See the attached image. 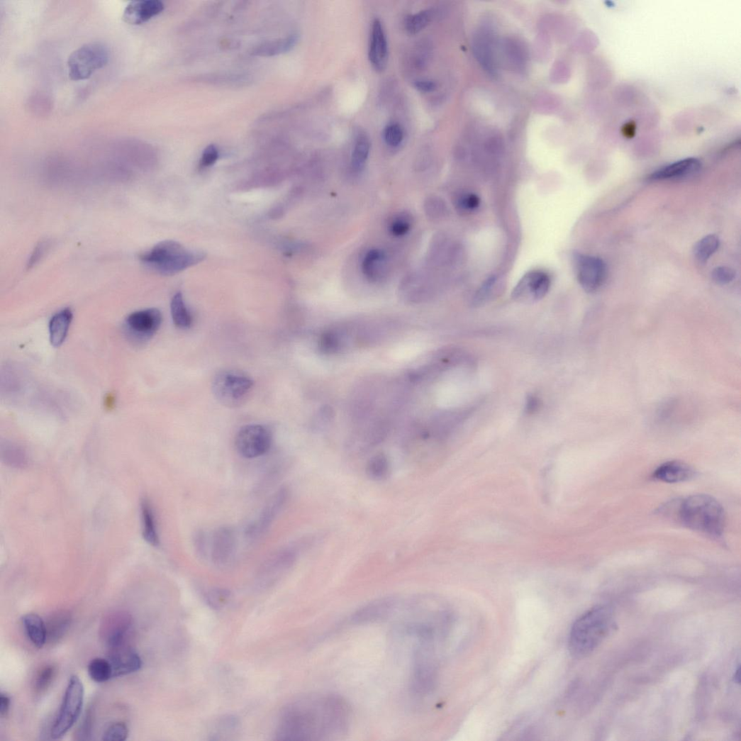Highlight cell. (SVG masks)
Listing matches in <instances>:
<instances>
[{
    "mask_svg": "<svg viewBox=\"0 0 741 741\" xmlns=\"http://www.w3.org/2000/svg\"><path fill=\"white\" fill-rule=\"evenodd\" d=\"M350 721L351 710L342 697L325 693L308 695L289 708L285 735L292 740H333L347 732Z\"/></svg>",
    "mask_w": 741,
    "mask_h": 741,
    "instance_id": "6da1fadb",
    "label": "cell"
},
{
    "mask_svg": "<svg viewBox=\"0 0 741 741\" xmlns=\"http://www.w3.org/2000/svg\"><path fill=\"white\" fill-rule=\"evenodd\" d=\"M317 540L318 538L313 536L277 550L264 561L259 572L260 577L270 581L284 574L294 566L302 550Z\"/></svg>",
    "mask_w": 741,
    "mask_h": 741,
    "instance_id": "ba28073f",
    "label": "cell"
},
{
    "mask_svg": "<svg viewBox=\"0 0 741 741\" xmlns=\"http://www.w3.org/2000/svg\"><path fill=\"white\" fill-rule=\"evenodd\" d=\"M273 436L271 430L262 425H250L243 427L237 433L235 440L238 452L247 459H254L267 454L272 445Z\"/></svg>",
    "mask_w": 741,
    "mask_h": 741,
    "instance_id": "30bf717a",
    "label": "cell"
},
{
    "mask_svg": "<svg viewBox=\"0 0 741 741\" xmlns=\"http://www.w3.org/2000/svg\"><path fill=\"white\" fill-rule=\"evenodd\" d=\"M129 730L123 722H117L111 725L102 735L104 741H124L128 738Z\"/></svg>",
    "mask_w": 741,
    "mask_h": 741,
    "instance_id": "8d00e7d4",
    "label": "cell"
},
{
    "mask_svg": "<svg viewBox=\"0 0 741 741\" xmlns=\"http://www.w3.org/2000/svg\"><path fill=\"white\" fill-rule=\"evenodd\" d=\"M56 674L55 667L48 665L43 668L37 676L34 682V691L38 695H41L51 686Z\"/></svg>",
    "mask_w": 741,
    "mask_h": 741,
    "instance_id": "836d02e7",
    "label": "cell"
},
{
    "mask_svg": "<svg viewBox=\"0 0 741 741\" xmlns=\"http://www.w3.org/2000/svg\"><path fill=\"white\" fill-rule=\"evenodd\" d=\"M11 698L6 693H0V715L2 718L6 717L11 709Z\"/></svg>",
    "mask_w": 741,
    "mask_h": 741,
    "instance_id": "bcb514c9",
    "label": "cell"
},
{
    "mask_svg": "<svg viewBox=\"0 0 741 741\" xmlns=\"http://www.w3.org/2000/svg\"><path fill=\"white\" fill-rule=\"evenodd\" d=\"M384 139L386 144L391 147H399L403 140L404 131L398 123L388 125L384 130Z\"/></svg>",
    "mask_w": 741,
    "mask_h": 741,
    "instance_id": "74e56055",
    "label": "cell"
},
{
    "mask_svg": "<svg viewBox=\"0 0 741 741\" xmlns=\"http://www.w3.org/2000/svg\"><path fill=\"white\" fill-rule=\"evenodd\" d=\"M577 279L588 293H593L603 285L607 275L606 264L601 258L576 254L574 257Z\"/></svg>",
    "mask_w": 741,
    "mask_h": 741,
    "instance_id": "7c38bea8",
    "label": "cell"
},
{
    "mask_svg": "<svg viewBox=\"0 0 741 741\" xmlns=\"http://www.w3.org/2000/svg\"><path fill=\"white\" fill-rule=\"evenodd\" d=\"M713 280L719 285L730 284L735 277V272L731 268L727 267H719L715 268L712 274Z\"/></svg>",
    "mask_w": 741,
    "mask_h": 741,
    "instance_id": "b9f144b4",
    "label": "cell"
},
{
    "mask_svg": "<svg viewBox=\"0 0 741 741\" xmlns=\"http://www.w3.org/2000/svg\"><path fill=\"white\" fill-rule=\"evenodd\" d=\"M94 713L91 708L87 711L81 725L78 728L75 738L79 740H88L91 739L94 729Z\"/></svg>",
    "mask_w": 741,
    "mask_h": 741,
    "instance_id": "f35d334b",
    "label": "cell"
},
{
    "mask_svg": "<svg viewBox=\"0 0 741 741\" xmlns=\"http://www.w3.org/2000/svg\"><path fill=\"white\" fill-rule=\"evenodd\" d=\"M496 282V277H491L485 281L474 297V302L477 306L485 303L492 296L493 289L495 287Z\"/></svg>",
    "mask_w": 741,
    "mask_h": 741,
    "instance_id": "ab89813d",
    "label": "cell"
},
{
    "mask_svg": "<svg viewBox=\"0 0 741 741\" xmlns=\"http://www.w3.org/2000/svg\"><path fill=\"white\" fill-rule=\"evenodd\" d=\"M132 625L131 616L125 612H116L104 618L101 637L108 650L127 645Z\"/></svg>",
    "mask_w": 741,
    "mask_h": 741,
    "instance_id": "5bb4252c",
    "label": "cell"
},
{
    "mask_svg": "<svg viewBox=\"0 0 741 741\" xmlns=\"http://www.w3.org/2000/svg\"><path fill=\"white\" fill-rule=\"evenodd\" d=\"M694 470L688 464L677 461L663 464L654 472V477L667 483L686 481L694 476Z\"/></svg>",
    "mask_w": 741,
    "mask_h": 741,
    "instance_id": "7402d4cb",
    "label": "cell"
},
{
    "mask_svg": "<svg viewBox=\"0 0 741 741\" xmlns=\"http://www.w3.org/2000/svg\"><path fill=\"white\" fill-rule=\"evenodd\" d=\"M162 323V313L157 308L140 310L127 317L124 331L130 342L137 345L145 344L155 335Z\"/></svg>",
    "mask_w": 741,
    "mask_h": 741,
    "instance_id": "9c48e42d",
    "label": "cell"
},
{
    "mask_svg": "<svg viewBox=\"0 0 741 741\" xmlns=\"http://www.w3.org/2000/svg\"><path fill=\"white\" fill-rule=\"evenodd\" d=\"M551 285L550 278L542 271L528 272L519 280L512 292V298L522 303L540 301L546 296Z\"/></svg>",
    "mask_w": 741,
    "mask_h": 741,
    "instance_id": "4fadbf2b",
    "label": "cell"
},
{
    "mask_svg": "<svg viewBox=\"0 0 741 741\" xmlns=\"http://www.w3.org/2000/svg\"><path fill=\"white\" fill-rule=\"evenodd\" d=\"M401 605L399 598L388 596L377 599L359 610L351 618L352 623L365 624L385 620L396 613Z\"/></svg>",
    "mask_w": 741,
    "mask_h": 741,
    "instance_id": "2e32d148",
    "label": "cell"
},
{
    "mask_svg": "<svg viewBox=\"0 0 741 741\" xmlns=\"http://www.w3.org/2000/svg\"><path fill=\"white\" fill-rule=\"evenodd\" d=\"M412 228L411 217L407 213L396 216L389 224L390 233L395 237H403L407 235Z\"/></svg>",
    "mask_w": 741,
    "mask_h": 741,
    "instance_id": "d590c367",
    "label": "cell"
},
{
    "mask_svg": "<svg viewBox=\"0 0 741 741\" xmlns=\"http://www.w3.org/2000/svg\"><path fill=\"white\" fill-rule=\"evenodd\" d=\"M392 465L387 455L379 452L369 458L366 465L367 477L375 481H383L391 477Z\"/></svg>",
    "mask_w": 741,
    "mask_h": 741,
    "instance_id": "4316f807",
    "label": "cell"
},
{
    "mask_svg": "<svg viewBox=\"0 0 741 741\" xmlns=\"http://www.w3.org/2000/svg\"><path fill=\"white\" fill-rule=\"evenodd\" d=\"M679 513L682 522L693 530L713 537H720L724 531V510L720 503L710 496L689 497L683 502Z\"/></svg>",
    "mask_w": 741,
    "mask_h": 741,
    "instance_id": "3957f363",
    "label": "cell"
},
{
    "mask_svg": "<svg viewBox=\"0 0 741 741\" xmlns=\"http://www.w3.org/2000/svg\"><path fill=\"white\" fill-rule=\"evenodd\" d=\"M237 547L235 533L230 526L217 529L211 540L210 554L213 562L218 567H225L234 558Z\"/></svg>",
    "mask_w": 741,
    "mask_h": 741,
    "instance_id": "9a60e30c",
    "label": "cell"
},
{
    "mask_svg": "<svg viewBox=\"0 0 741 741\" xmlns=\"http://www.w3.org/2000/svg\"><path fill=\"white\" fill-rule=\"evenodd\" d=\"M296 38L291 37L288 39L274 41L264 44L255 50L257 55L270 56L285 52L291 50L296 43Z\"/></svg>",
    "mask_w": 741,
    "mask_h": 741,
    "instance_id": "1f68e13d",
    "label": "cell"
},
{
    "mask_svg": "<svg viewBox=\"0 0 741 741\" xmlns=\"http://www.w3.org/2000/svg\"><path fill=\"white\" fill-rule=\"evenodd\" d=\"M72 320L73 312L69 308L60 311L52 316L49 329L50 342L54 347H60L62 345Z\"/></svg>",
    "mask_w": 741,
    "mask_h": 741,
    "instance_id": "cb8c5ba5",
    "label": "cell"
},
{
    "mask_svg": "<svg viewBox=\"0 0 741 741\" xmlns=\"http://www.w3.org/2000/svg\"><path fill=\"white\" fill-rule=\"evenodd\" d=\"M362 271L369 281H381L388 272V257L386 252L379 249L368 251L362 262Z\"/></svg>",
    "mask_w": 741,
    "mask_h": 741,
    "instance_id": "44dd1931",
    "label": "cell"
},
{
    "mask_svg": "<svg viewBox=\"0 0 741 741\" xmlns=\"http://www.w3.org/2000/svg\"><path fill=\"white\" fill-rule=\"evenodd\" d=\"M203 532H199L194 538L195 548L200 557H204L207 554V540Z\"/></svg>",
    "mask_w": 741,
    "mask_h": 741,
    "instance_id": "f6af8a7d",
    "label": "cell"
},
{
    "mask_svg": "<svg viewBox=\"0 0 741 741\" xmlns=\"http://www.w3.org/2000/svg\"><path fill=\"white\" fill-rule=\"evenodd\" d=\"M371 143L365 133L358 134L351 157V166L357 172L362 170L369 159Z\"/></svg>",
    "mask_w": 741,
    "mask_h": 741,
    "instance_id": "f1b7e54d",
    "label": "cell"
},
{
    "mask_svg": "<svg viewBox=\"0 0 741 741\" xmlns=\"http://www.w3.org/2000/svg\"><path fill=\"white\" fill-rule=\"evenodd\" d=\"M174 325L179 329H189L192 325V316L189 311L182 293L176 294L170 304Z\"/></svg>",
    "mask_w": 741,
    "mask_h": 741,
    "instance_id": "83f0119b",
    "label": "cell"
},
{
    "mask_svg": "<svg viewBox=\"0 0 741 741\" xmlns=\"http://www.w3.org/2000/svg\"><path fill=\"white\" fill-rule=\"evenodd\" d=\"M205 255L190 252L178 242L164 240L140 256L146 267L163 275L179 273L201 262Z\"/></svg>",
    "mask_w": 741,
    "mask_h": 741,
    "instance_id": "277c9868",
    "label": "cell"
},
{
    "mask_svg": "<svg viewBox=\"0 0 741 741\" xmlns=\"http://www.w3.org/2000/svg\"><path fill=\"white\" fill-rule=\"evenodd\" d=\"M414 87L418 91L422 93H429L433 91L436 89V84L433 81L420 80L416 82Z\"/></svg>",
    "mask_w": 741,
    "mask_h": 741,
    "instance_id": "7dc6e473",
    "label": "cell"
},
{
    "mask_svg": "<svg viewBox=\"0 0 741 741\" xmlns=\"http://www.w3.org/2000/svg\"><path fill=\"white\" fill-rule=\"evenodd\" d=\"M255 381L248 374L237 369L219 372L211 383L216 399L223 406L237 408L248 400L253 391Z\"/></svg>",
    "mask_w": 741,
    "mask_h": 741,
    "instance_id": "5b68a950",
    "label": "cell"
},
{
    "mask_svg": "<svg viewBox=\"0 0 741 741\" xmlns=\"http://www.w3.org/2000/svg\"><path fill=\"white\" fill-rule=\"evenodd\" d=\"M84 703V687L77 676L70 677L61 708L51 728L52 739H60L72 729L79 719Z\"/></svg>",
    "mask_w": 741,
    "mask_h": 741,
    "instance_id": "8992f818",
    "label": "cell"
},
{
    "mask_svg": "<svg viewBox=\"0 0 741 741\" xmlns=\"http://www.w3.org/2000/svg\"><path fill=\"white\" fill-rule=\"evenodd\" d=\"M614 628V614L608 606H596L582 615L571 630L569 648L575 658L591 654Z\"/></svg>",
    "mask_w": 741,
    "mask_h": 741,
    "instance_id": "7a4b0ae2",
    "label": "cell"
},
{
    "mask_svg": "<svg viewBox=\"0 0 741 741\" xmlns=\"http://www.w3.org/2000/svg\"><path fill=\"white\" fill-rule=\"evenodd\" d=\"M637 125L633 121H629L623 125L621 128L623 135L626 138H632L636 135Z\"/></svg>",
    "mask_w": 741,
    "mask_h": 741,
    "instance_id": "681fc988",
    "label": "cell"
},
{
    "mask_svg": "<svg viewBox=\"0 0 741 741\" xmlns=\"http://www.w3.org/2000/svg\"><path fill=\"white\" fill-rule=\"evenodd\" d=\"M2 458L6 464L15 468H24L28 459L24 452L17 447H7L2 452Z\"/></svg>",
    "mask_w": 741,
    "mask_h": 741,
    "instance_id": "e575fe53",
    "label": "cell"
},
{
    "mask_svg": "<svg viewBox=\"0 0 741 741\" xmlns=\"http://www.w3.org/2000/svg\"><path fill=\"white\" fill-rule=\"evenodd\" d=\"M108 659L112 666L113 679L136 673L143 667V660L128 645L109 650Z\"/></svg>",
    "mask_w": 741,
    "mask_h": 741,
    "instance_id": "e0dca14e",
    "label": "cell"
},
{
    "mask_svg": "<svg viewBox=\"0 0 741 741\" xmlns=\"http://www.w3.org/2000/svg\"><path fill=\"white\" fill-rule=\"evenodd\" d=\"M46 246L47 245L45 243H40V245H38L36 250H34L30 258L29 262L28 264L29 267L36 264L40 260V258L43 257L46 250Z\"/></svg>",
    "mask_w": 741,
    "mask_h": 741,
    "instance_id": "c3c4849f",
    "label": "cell"
},
{
    "mask_svg": "<svg viewBox=\"0 0 741 741\" xmlns=\"http://www.w3.org/2000/svg\"><path fill=\"white\" fill-rule=\"evenodd\" d=\"M219 157L218 150L215 145L208 146L204 151L201 165L203 167H209L214 165Z\"/></svg>",
    "mask_w": 741,
    "mask_h": 741,
    "instance_id": "ee69618b",
    "label": "cell"
},
{
    "mask_svg": "<svg viewBox=\"0 0 741 741\" xmlns=\"http://www.w3.org/2000/svg\"><path fill=\"white\" fill-rule=\"evenodd\" d=\"M143 518V535L145 540L152 547H159L160 543L155 511L150 502L145 499L140 505Z\"/></svg>",
    "mask_w": 741,
    "mask_h": 741,
    "instance_id": "484cf974",
    "label": "cell"
},
{
    "mask_svg": "<svg viewBox=\"0 0 741 741\" xmlns=\"http://www.w3.org/2000/svg\"><path fill=\"white\" fill-rule=\"evenodd\" d=\"M290 497L289 489L282 487L269 499L257 518L252 520L245 529V536L251 541H256L264 536L277 517L284 510Z\"/></svg>",
    "mask_w": 741,
    "mask_h": 741,
    "instance_id": "8fae6325",
    "label": "cell"
},
{
    "mask_svg": "<svg viewBox=\"0 0 741 741\" xmlns=\"http://www.w3.org/2000/svg\"><path fill=\"white\" fill-rule=\"evenodd\" d=\"M88 673L91 679L98 684L108 682L113 679L112 666L108 658L92 659L88 666Z\"/></svg>",
    "mask_w": 741,
    "mask_h": 741,
    "instance_id": "f546056e",
    "label": "cell"
},
{
    "mask_svg": "<svg viewBox=\"0 0 741 741\" xmlns=\"http://www.w3.org/2000/svg\"><path fill=\"white\" fill-rule=\"evenodd\" d=\"M540 406V400L533 396H529L527 399L526 403V411L528 413H535L537 411Z\"/></svg>",
    "mask_w": 741,
    "mask_h": 741,
    "instance_id": "f907efd6",
    "label": "cell"
},
{
    "mask_svg": "<svg viewBox=\"0 0 741 741\" xmlns=\"http://www.w3.org/2000/svg\"><path fill=\"white\" fill-rule=\"evenodd\" d=\"M457 206L462 210L473 211L477 208L480 205L479 198L473 194H469L461 196L457 201Z\"/></svg>",
    "mask_w": 741,
    "mask_h": 741,
    "instance_id": "7bdbcfd3",
    "label": "cell"
},
{
    "mask_svg": "<svg viewBox=\"0 0 741 741\" xmlns=\"http://www.w3.org/2000/svg\"><path fill=\"white\" fill-rule=\"evenodd\" d=\"M701 166L698 159L686 158L662 167L652 173L650 179L657 182L684 178L697 172Z\"/></svg>",
    "mask_w": 741,
    "mask_h": 741,
    "instance_id": "ffe728a7",
    "label": "cell"
},
{
    "mask_svg": "<svg viewBox=\"0 0 741 741\" xmlns=\"http://www.w3.org/2000/svg\"><path fill=\"white\" fill-rule=\"evenodd\" d=\"M432 18V12L428 10L411 15L406 20V29L410 34H416L429 25Z\"/></svg>",
    "mask_w": 741,
    "mask_h": 741,
    "instance_id": "d6a6232c",
    "label": "cell"
},
{
    "mask_svg": "<svg viewBox=\"0 0 741 741\" xmlns=\"http://www.w3.org/2000/svg\"><path fill=\"white\" fill-rule=\"evenodd\" d=\"M369 58L373 67L382 72L388 62V45L385 32L379 19L372 23Z\"/></svg>",
    "mask_w": 741,
    "mask_h": 741,
    "instance_id": "d6986e66",
    "label": "cell"
},
{
    "mask_svg": "<svg viewBox=\"0 0 741 741\" xmlns=\"http://www.w3.org/2000/svg\"><path fill=\"white\" fill-rule=\"evenodd\" d=\"M110 52L104 43H87L74 50L68 57L69 77L74 81L89 79L97 69L109 61Z\"/></svg>",
    "mask_w": 741,
    "mask_h": 741,
    "instance_id": "52a82bcc",
    "label": "cell"
},
{
    "mask_svg": "<svg viewBox=\"0 0 741 741\" xmlns=\"http://www.w3.org/2000/svg\"><path fill=\"white\" fill-rule=\"evenodd\" d=\"M72 623V616L65 611L53 613L46 623L48 642L56 644L65 636Z\"/></svg>",
    "mask_w": 741,
    "mask_h": 741,
    "instance_id": "d4e9b609",
    "label": "cell"
},
{
    "mask_svg": "<svg viewBox=\"0 0 741 741\" xmlns=\"http://www.w3.org/2000/svg\"><path fill=\"white\" fill-rule=\"evenodd\" d=\"M28 640L37 648L42 649L48 643L46 623L38 614L29 613L22 618Z\"/></svg>",
    "mask_w": 741,
    "mask_h": 741,
    "instance_id": "603a6c76",
    "label": "cell"
},
{
    "mask_svg": "<svg viewBox=\"0 0 741 741\" xmlns=\"http://www.w3.org/2000/svg\"><path fill=\"white\" fill-rule=\"evenodd\" d=\"M720 240L715 235H709L701 239L694 246L693 254L701 263L707 262L719 248Z\"/></svg>",
    "mask_w": 741,
    "mask_h": 741,
    "instance_id": "4dcf8cb0",
    "label": "cell"
},
{
    "mask_svg": "<svg viewBox=\"0 0 741 741\" xmlns=\"http://www.w3.org/2000/svg\"><path fill=\"white\" fill-rule=\"evenodd\" d=\"M425 211L428 217L430 218H440L444 216L445 205L441 199L432 197L430 198L425 204Z\"/></svg>",
    "mask_w": 741,
    "mask_h": 741,
    "instance_id": "60d3db41",
    "label": "cell"
},
{
    "mask_svg": "<svg viewBox=\"0 0 741 741\" xmlns=\"http://www.w3.org/2000/svg\"><path fill=\"white\" fill-rule=\"evenodd\" d=\"M164 9L160 0H134L125 8L123 19L131 25L144 23L162 13Z\"/></svg>",
    "mask_w": 741,
    "mask_h": 741,
    "instance_id": "ac0fdd59",
    "label": "cell"
}]
</instances>
